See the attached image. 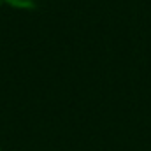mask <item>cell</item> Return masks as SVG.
I'll list each match as a JSON object with an SVG mask.
<instances>
[{
    "instance_id": "cell-1",
    "label": "cell",
    "mask_w": 151,
    "mask_h": 151,
    "mask_svg": "<svg viewBox=\"0 0 151 151\" xmlns=\"http://www.w3.org/2000/svg\"><path fill=\"white\" fill-rule=\"evenodd\" d=\"M0 2H5L14 7H32V2H28V0H0Z\"/></svg>"
}]
</instances>
